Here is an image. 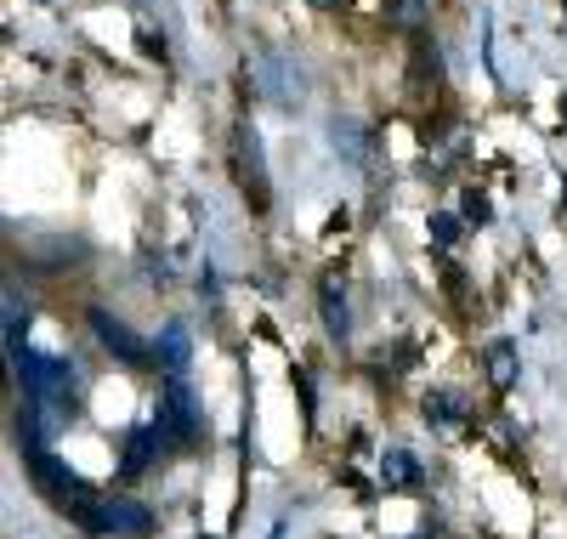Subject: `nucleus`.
I'll return each mask as SVG.
<instances>
[{
	"mask_svg": "<svg viewBox=\"0 0 567 539\" xmlns=\"http://www.w3.org/2000/svg\"><path fill=\"white\" fill-rule=\"evenodd\" d=\"M91 324H97V335H103V347H114V353H125L131 364H142V358H148V347H142V340L125 329V324H114L109 313H97V318H91Z\"/></svg>",
	"mask_w": 567,
	"mask_h": 539,
	"instance_id": "1",
	"label": "nucleus"
}]
</instances>
